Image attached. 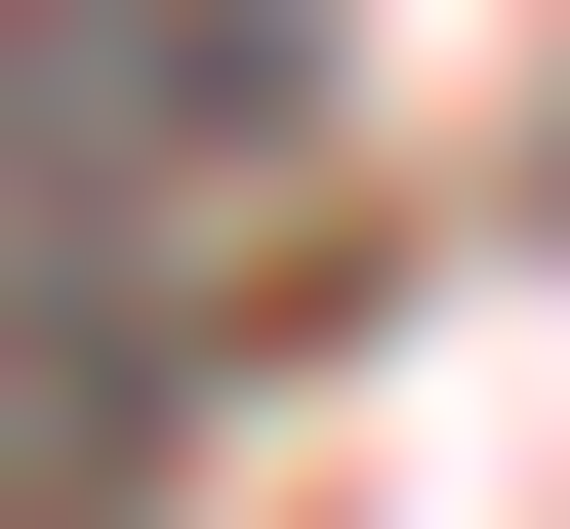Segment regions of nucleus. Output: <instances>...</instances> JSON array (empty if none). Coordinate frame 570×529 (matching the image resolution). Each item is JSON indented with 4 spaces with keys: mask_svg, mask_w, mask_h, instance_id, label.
Returning <instances> with one entry per match:
<instances>
[{
    "mask_svg": "<svg viewBox=\"0 0 570 529\" xmlns=\"http://www.w3.org/2000/svg\"><path fill=\"white\" fill-rule=\"evenodd\" d=\"M0 41H41L82 164H245V123H285V0H0Z\"/></svg>",
    "mask_w": 570,
    "mask_h": 529,
    "instance_id": "f257e3e1",
    "label": "nucleus"
}]
</instances>
